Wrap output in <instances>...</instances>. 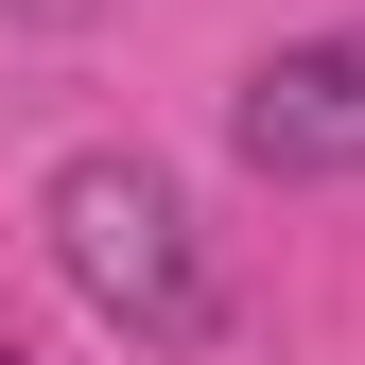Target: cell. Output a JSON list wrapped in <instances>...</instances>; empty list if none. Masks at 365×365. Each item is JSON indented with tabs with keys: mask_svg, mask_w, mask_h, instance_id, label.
Segmentation results:
<instances>
[{
	"mask_svg": "<svg viewBox=\"0 0 365 365\" xmlns=\"http://www.w3.org/2000/svg\"><path fill=\"white\" fill-rule=\"evenodd\" d=\"M35 244H53V279L105 313L122 348H209V331H226V261H209L192 192H174L157 157H122V140L53 157V192H35Z\"/></svg>",
	"mask_w": 365,
	"mask_h": 365,
	"instance_id": "1",
	"label": "cell"
},
{
	"mask_svg": "<svg viewBox=\"0 0 365 365\" xmlns=\"http://www.w3.org/2000/svg\"><path fill=\"white\" fill-rule=\"evenodd\" d=\"M226 157H244V174H279V192L365 174V18L296 35V53H261L244 87H226Z\"/></svg>",
	"mask_w": 365,
	"mask_h": 365,
	"instance_id": "2",
	"label": "cell"
},
{
	"mask_svg": "<svg viewBox=\"0 0 365 365\" xmlns=\"http://www.w3.org/2000/svg\"><path fill=\"white\" fill-rule=\"evenodd\" d=\"M0 18H70V0H0Z\"/></svg>",
	"mask_w": 365,
	"mask_h": 365,
	"instance_id": "3",
	"label": "cell"
}]
</instances>
